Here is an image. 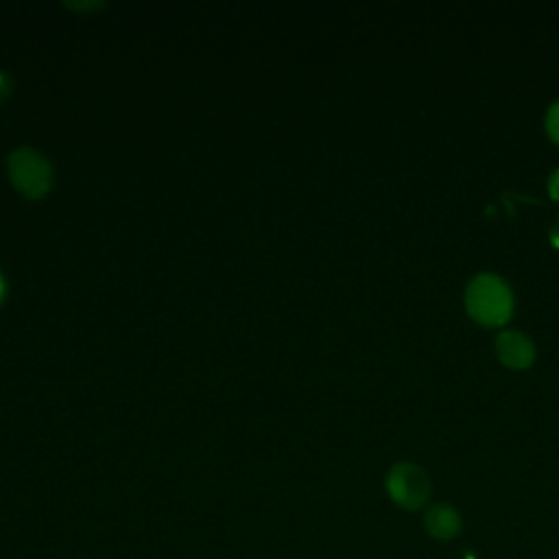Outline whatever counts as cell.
Listing matches in <instances>:
<instances>
[{"instance_id":"cell-1","label":"cell","mask_w":559,"mask_h":559,"mask_svg":"<svg viewBox=\"0 0 559 559\" xmlns=\"http://www.w3.org/2000/svg\"><path fill=\"white\" fill-rule=\"evenodd\" d=\"M513 290L511 286L493 273H480L472 277L465 288L467 314L485 328H500L513 314Z\"/></svg>"},{"instance_id":"cell-2","label":"cell","mask_w":559,"mask_h":559,"mask_svg":"<svg viewBox=\"0 0 559 559\" xmlns=\"http://www.w3.org/2000/svg\"><path fill=\"white\" fill-rule=\"evenodd\" d=\"M9 179L15 190L28 199L44 197L52 186V168L48 159L35 148H17L7 159Z\"/></svg>"},{"instance_id":"cell-3","label":"cell","mask_w":559,"mask_h":559,"mask_svg":"<svg viewBox=\"0 0 559 559\" xmlns=\"http://www.w3.org/2000/svg\"><path fill=\"white\" fill-rule=\"evenodd\" d=\"M384 487H386L389 498L406 511H417V509L426 507V502L430 500V493H432V483H430V476L426 474V469L415 463H408V461L395 463L389 469Z\"/></svg>"},{"instance_id":"cell-4","label":"cell","mask_w":559,"mask_h":559,"mask_svg":"<svg viewBox=\"0 0 559 559\" xmlns=\"http://www.w3.org/2000/svg\"><path fill=\"white\" fill-rule=\"evenodd\" d=\"M493 349L498 360L509 369H526L535 360V345L520 330H502L493 341Z\"/></svg>"},{"instance_id":"cell-5","label":"cell","mask_w":559,"mask_h":559,"mask_svg":"<svg viewBox=\"0 0 559 559\" xmlns=\"http://www.w3.org/2000/svg\"><path fill=\"white\" fill-rule=\"evenodd\" d=\"M424 528L432 539L439 542H450L461 535L463 531V518L461 513L448 504V502H437L430 504L424 513Z\"/></svg>"},{"instance_id":"cell-6","label":"cell","mask_w":559,"mask_h":559,"mask_svg":"<svg viewBox=\"0 0 559 559\" xmlns=\"http://www.w3.org/2000/svg\"><path fill=\"white\" fill-rule=\"evenodd\" d=\"M544 127H546V133L550 135V140L555 144H559V100H555L548 111H546V118H544Z\"/></svg>"},{"instance_id":"cell-7","label":"cell","mask_w":559,"mask_h":559,"mask_svg":"<svg viewBox=\"0 0 559 559\" xmlns=\"http://www.w3.org/2000/svg\"><path fill=\"white\" fill-rule=\"evenodd\" d=\"M548 194H550V199L559 201V168L552 170V175L548 179Z\"/></svg>"},{"instance_id":"cell-8","label":"cell","mask_w":559,"mask_h":559,"mask_svg":"<svg viewBox=\"0 0 559 559\" xmlns=\"http://www.w3.org/2000/svg\"><path fill=\"white\" fill-rule=\"evenodd\" d=\"M11 94V76L7 72H0V103Z\"/></svg>"},{"instance_id":"cell-9","label":"cell","mask_w":559,"mask_h":559,"mask_svg":"<svg viewBox=\"0 0 559 559\" xmlns=\"http://www.w3.org/2000/svg\"><path fill=\"white\" fill-rule=\"evenodd\" d=\"M550 242H552L555 249H559V218L550 227Z\"/></svg>"},{"instance_id":"cell-10","label":"cell","mask_w":559,"mask_h":559,"mask_svg":"<svg viewBox=\"0 0 559 559\" xmlns=\"http://www.w3.org/2000/svg\"><path fill=\"white\" fill-rule=\"evenodd\" d=\"M7 288H9V286H7V277H4V273L0 271V304H2L4 297H7Z\"/></svg>"},{"instance_id":"cell-11","label":"cell","mask_w":559,"mask_h":559,"mask_svg":"<svg viewBox=\"0 0 559 559\" xmlns=\"http://www.w3.org/2000/svg\"><path fill=\"white\" fill-rule=\"evenodd\" d=\"M465 559H474V557H472V555H465Z\"/></svg>"}]
</instances>
